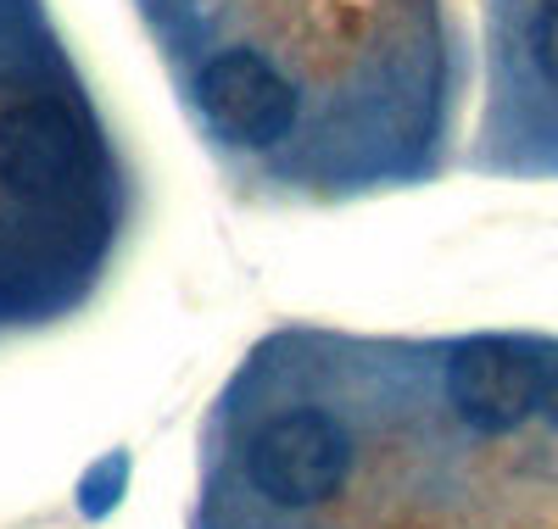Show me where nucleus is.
I'll use <instances>...</instances> for the list:
<instances>
[{
	"label": "nucleus",
	"mask_w": 558,
	"mask_h": 529,
	"mask_svg": "<svg viewBox=\"0 0 558 529\" xmlns=\"http://www.w3.org/2000/svg\"><path fill=\"white\" fill-rule=\"evenodd\" d=\"M352 441L324 413H279L252 441V485L274 507H318L347 485Z\"/></svg>",
	"instance_id": "nucleus-1"
},
{
	"label": "nucleus",
	"mask_w": 558,
	"mask_h": 529,
	"mask_svg": "<svg viewBox=\"0 0 558 529\" xmlns=\"http://www.w3.org/2000/svg\"><path fill=\"white\" fill-rule=\"evenodd\" d=\"M542 384H547V362H536L514 341H470L447 362V402L481 435L520 429L542 407Z\"/></svg>",
	"instance_id": "nucleus-2"
},
{
	"label": "nucleus",
	"mask_w": 558,
	"mask_h": 529,
	"mask_svg": "<svg viewBox=\"0 0 558 529\" xmlns=\"http://www.w3.org/2000/svg\"><path fill=\"white\" fill-rule=\"evenodd\" d=\"M196 95H202V112L207 123L235 139V146H279L296 123V89L291 78L279 73L274 62H263L257 51H218L202 78H196Z\"/></svg>",
	"instance_id": "nucleus-3"
},
{
	"label": "nucleus",
	"mask_w": 558,
	"mask_h": 529,
	"mask_svg": "<svg viewBox=\"0 0 558 529\" xmlns=\"http://www.w3.org/2000/svg\"><path fill=\"white\" fill-rule=\"evenodd\" d=\"M89 146L57 101H17L0 112V184L23 201H57L84 179Z\"/></svg>",
	"instance_id": "nucleus-4"
},
{
	"label": "nucleus",
	"mask_w": 558,
	"mask_h": 529,
	"mask_svg": "<svg viewBox=\"0 0 558 529\" xmlns=\"http://www.w3.org/2000/svg\"><path fill=\"white\" fill-rule=\"evenodd\" d=\"M531 51L547 84H558V0H542V12L531 23Z\"/></svg>",
	"instance_id": "nucleus-5"
},
{
	"label": "nucleus",
	"mask_w": 558,
	"mask_h": 529,
	"mask_svg": "<svg viewBox=\"0 0 558 529\" xmlns=\"http://www.w3.org/2000/svg\"><path fill=\"white\" fill-rule=\"evenodd\" d=\"M542 413L558 423V362H547V384H542Z\"/></svg>",
	"instance_id": "nucleus-6"
}]
</instances>
